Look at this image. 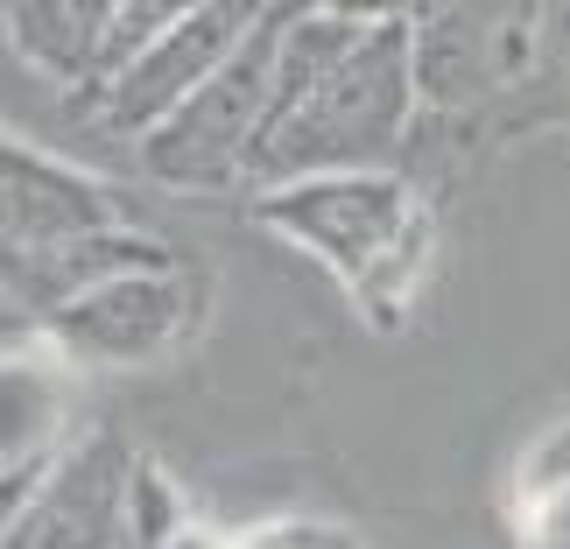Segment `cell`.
Here are the masks:
<instances>
[{"label": "cell", "instance_id": "cell-3", "mask_svg": "<svg viewBox=\"0 0 570 549\" xmlns=\"http://www.w3.org/2000/svg\"><path fill=\"white\" fill-rule=\"evenodd\" d=\"M282 14L289 8L261 14V29L233 50L226 71H218L169 127H156V135L141 141V169L156 184H169V190H218V184H239L254 169V148L268 141V120H275Z\"/></svg>", "mask_w": 570, "mask_h": 549}, {"label": "cell", "instance_id": "cell-1", "mask_svg": "<svg viewBox=\"0 0 570 549\" xmlns=\"http://www.w3.org/2000/svg\"><path fill=\"white\" fill-rule=\"evenodd\" d=\"M254 218L289 247L324 261L366 317L394 324L409 311L415 282L430 268V212L394 169H345V177H303L254 197Z\"/></svg>", "mask_w": 570, "mask_h": 549}, {"label": "cell", "instance_id": "cell-4", "mask_svg": "<svg viewBox=\"0 0 570 549\" xmlns=\"http://www.w3.org/2000/svg\"><path fill=\"white\" fill-rule=\"evenodd\" d=\"M177 14L184 8H169V0H14L8 42L50 85L99 106Z\"/></svg>", "mask_w": 570, "mask_h": 549}, {"label": "cell", "instance_id": "cell-6", "mask_svg": "<svg viewBox=\"0 0 570 549\" xmlns=\"http://www.w3.org/2000/svg\"><path fill=\"white\" fill-rule=\"evenodd\" d=\"M550 8H430L415 14V85L423 106H472L535 85L550 57Z\"/></svg>", "mask_w": 570, "mask_h": 549}, {"label": "cell", "instance_id": "cell-9", "mask_svg": "<svg viewBox=\"0 0 570 549\" xmlns=\"http://www.w3.org/2000/svg\"><path fill=\"white\" fill-rule=\"evenodd\" d=\"M120 226H135V218L114 197V184H99L92 169L63 163L50 148L8 141V156H0V239H8V254H42Z\"/></svg>", "mask_w": 570, "mask_h": 549}, {"label": "cell", "instance_id": "cell-10", "mask_svg": "<svg viewBox=\"0 0 570 549\" xmlns=\"http://www.w3.org/2000/svg\"><path fill=\"white\" fill-rule=\"evenodd\" d=\"M148 268H184L177 247L156 239L148 226H120V233H92V239H63L42 254H8V332H42L57 311H71L78 296L106 290L120 275H148Z\"/></svg>", "mask_w": 570, "mask_h": 549}, {"label": "cell", "instance_id": "cell-11", "mask_svg": "<svg viewBox=\"0 0 570 549\" xmlns=\"http://www.w3.org/2000/svg\"><path fill=\"white\" fill-rule=\"evenodd\" d=\"M190 521L197 514H190L184 487L156 465V458H141V465H135V487H127V549H169Z\"/></svg>", "mask_w": 570, "mask_h": 549}, {"label": "cell", "instance_id": "cell-5", "mask_svg": "<svg viewBox=\"0 0 570 549\" xmlns=\"http://www.w3.org/2000/svg\"><path fill=\"white\" fill-rule=\"evenodd\" d=\"M197 311H205V290L190 268H148L78 296L71 311L42 324L36 345H50L71 366H156L190 339Z\"/></svg>", "mask_w": 570, "mask_h": 549}, {"label": "cell", "instance_id": "cell-12", "mask_svg": "<svg viewBox=\"0 0 570 549\" xmlns=\"http://www.w3.org/2000/svg\"><path fill=\"white\" fill-rule=\"evenodd\" d=\"M233 549H360V542L345 529H332V521H275V529H261Z\"/></svg>", "mask_w": 570, "mask_h": 549}, {"label": "cell", "instance_id": "cell-8", "mask_svg": "<svg viewBox=\"0 0 570 549\" xmlns=\"http://www.w3.org/2000/svg\"><path fill=\"white\" fill-rule=\"evenodd\" d=\"M141 458L120 437H85L8 514V549H127V487Z\"/></svg>", "mask_w": 570, "mask_h": 549}, {"label": "cell", "instance_id": "cell-13", "mask_svg": "<svg viewBox=\"0 0 570 549\" xmlns=\"http://www.w3.org/2000/svg\"><path fill=\"white\" fill-rule=\"evenodd\" d=\"M535 472H550V479H542V487H550V493H563V487H570V430H563L557 444L535 458Z\"/></svg>", "mask_w": 570, "mask_h": 549}, {"label": "cell", "instance_id": "cell-7", "mask_svg": "<svg viewBox=\"0 0 570 549\" xmlns=\"http://www.w3.org/2000/svg\"><path fill=\"white\" fill-rule=\"evenodd\" d=\"M261 14L268 8H233V0H197V8H184L135 57V71L99 99V120L114 127V135H127V141H148L156 127H169L218 71H226L233 50L261 29Z\"/></svg>", "mask_w": 570, "mask_h": 549}, {"label": "cell", "instance_id": "cell-2", "mask_svg": "<svg viewBox=\"0 0 570 549\" xmlns=\"http://www.w3.org/2000/svg\"><path fill=\"white\" fill-rule=\"evenodd\" d=\"M423 85H415V14H381L374 36L338 63L303 106H289L268 141L254 148L247 184H303V177H345V169H387L402 148Z\"/></svg>", "mask_w": 570, "mask_h": 549}]
</instances>
